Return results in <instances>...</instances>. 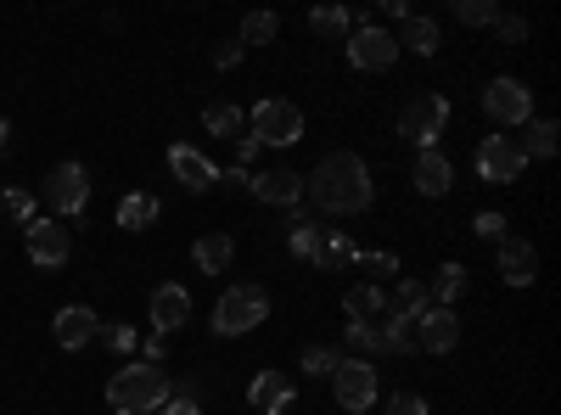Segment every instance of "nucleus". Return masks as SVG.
I'll return each instance as SVG.
<instances>
[{"label": "nucleus", "instance_id": "nucleus-1", "mask_svg": "<svg viewBox=\"0 0 561 415\" xmlns=\"http://www.w3.org/2000/svg\"><path fill=\"white\" fill-rule=\"evenodd\" d=\"M304 192H309L314 214H365V208H370V197H377L365 158H354V152H332V158H320V163H314V174L304 180Z\"/></svg>", "mask_w": 561, "mask_h": 415}, {"label": "nucleus", "instance_id": "nucleus-2", "mask_svg": "<svg viewBox=\"0 0 561 415\" xmlns=\"http://www.w3.org/2000/svg\"><path fill=\"white\" fill-rule=\"evenodd\" d=\"M107 404L113 415H147V410H163L169 404V377L163 365H124V371L107 382Z\"/></svg>", "mask_w": 561, "mask_h": 415}, {"label": "nucleus", "instance_id": "nucleus-3", "mask_svg": "<svg viewBox=\"0 0 561 415\" xmlns=\"http://www.w3.org/2000/svg\"><path fill=\"white\" fill-rule=\"evenodd\" d=\"M270 320V298L264 287H230L219 303H214V337H248Z\"/></svg>", "mask_w": 561, "mask_h": 415}, {"label": "nucleus", "instance_id": "nucleus-4", "mask_svg": "<svg viewBox=\"0 0 561 415\" xmlns=\"http://www.w3.org/2000/svg\"><path fill=\"white\" fill-rule=\"evenodd\" d=\"M253 141L259 147H298L304 141V107L287 96H264L253 107Z\"/></svg>", "mask_w": 561, "mask_h": 415}, {"label": "nucleus", "instance_id": "nucleus-5", "mask_svg": "<svg viewBox=\"0 0 561 415\" xmlns=\"http://www.w3.org/2000/svg\"><path fill=\"white\" fill-rule=\"evenodd\" d=\"M39 197H45V208H51L57 219H84V208H90V174H84V163H57L51 174H45Z\"/></svg>", "mask_w": 561, "mask_h": 415}, {"label": "nucleus", "instance_id": "nucleus-6", "mask_svg": "<svg viewBox=\"0 0 561 415\" xmlns=\"http://www.w3.org/2000/svg\"><path fill=\"white\" fill-rule=\"evenodd\" d=\"M449 129V102L438 96V90H427V96H415V102H404V113H399V135L404 141H415V147H438V135Z\"/></svg>", "mask_w": 561, "mask_h": 415}, {"label": "nucleus", "instance_id": "nucleus-7", "mask_svg": "<svg viewBox=\"0 0 561 415\" xmlns=\"http://www.w3.org/2000/svg\"><path fill=\"white\" fill-rule=\"evenodd\" d=\"M393 62H399V39H393L388 28L359 23V28L348 34V68H354V73H388Z\"/></svg>", "mask_w": 561, "mask_h": 415}, {"label": "nucleus", "instance_id": "nucleus-8", "mask_svg": "<svg viewBox=\"0 0 561 415\" xmlns=\"http://www.w3.org/2000/svg\"><path fill=\"white\" fill-rule=\"evenodd\" d=\"M332 393H337V404H343L348 415L370 410V404H377V393H382L377 365H370V359H343L337 371H332Z\"/></svg>", "mask_w": 561, "mask_h": 415}, {"label": "nucleus", "instance_id": "nucleus-9", "mask_svg": "<svg viewBox=\"0 0 561 415\" xmlns=\"http://www.w3.org/2000/svg\"><path fill=\"white\" fill-rule=\"evenodd\" d=\"M23 247H28V258H34V269H62L68 264V253H73V237H68V224H57V219H28L23 224Z\"/></svg>", "mask_w": 561, "mask_h": 415}, {"label": "nucleus", "instance_id": "nucleus-10", "mask_svg": "<svg viewBox=\"0 0 561 415\" xmlns=\"http://www.w3.org/2000/svg\"><path fill=\"white\" fill-rule=\"evenodd\" d=\"M483 113H489L494 124H505V129H523V124L534 118V90H528L523 79H494V84L483 90Z\"/></svg>", "mask_w": 561, "mask_h": 415}, {"label": "nucleus", "instance_id": "nucleus-11", "mask_svg": "<svg viewBox=\"0 0 561 415\" xmlns=\"http://www.w3.org/2000/svg\"><path fill=\"white\" fill-rule=\"evenodd\" d=\"M528 158L517 152V141L511 135H483V147H478V174L489 180V186H511V180H523Z\"/></svg>", "mask_w": 561, "mask_h": 415}, {"label": "nucleus", "instance_id": "nucleus-12", "mask_svg": "<svg viewBox=\"0 0 561 415\" xmlns=\"http://www.w3.org/2000/svg\"><path fill=\"white\" fill-rule=\"evenodd\" d=\"M169 174L180 180L185 192H197V197L219 186V169H214V163H208V158H203L192 141H174V147H169Z\"/></svg>", "mask_w": 561, "mask_h": 415}, {"label": "nucleus", "instance_id": "nucleus-13", "mask_svg": "<svg viewBox=\"0 0 561 415\" xmlns=\"http://www.w3.org/2000/svg\"><path fill=\"white\" fill-rule=\"evenodd\" d=\"M96 332H102V320H96V309H84V303H68V309H57V320H51V337H57V348H68V354L90 348V343H96Z\"/></svg>", "mask_w": 561, "mask_h": 415}, {"label": "nucleus", "instance_id": "nucleus-14", "mask_svg": "<svg viewBox=\"0 0 561 415\" xmlns=\"http://www.w3.org/2000/svg\"><path fill=\"white\" fill-rule=\"evenodd\" d=\"M248 192H253L259 203H270V208H298V203H304V174H293V169H264V174L248 180Z\"/></svg>", "mask_w": 561, "mask_h": 415}, {"label": "nucleus", "instance_id": "nucleus-15", "mask_svg": "<svg viewBox=\"0 0 561 415\" xmlns=\"http://www.w3.org/2000/svg\"><path fill=\"white\" fill-rule=\"evenodd\" d=\"M460 343V320L455 309H427L415 320V354H449Z\"/></svg>", "mask_w": 561, "mask_h": 415}, {"label": "nucleus", "instance_id": "nucleus-16", "mask_svg": "<svg viewBox=\"0 0 561 415\" xmlns=\"http://www.w3.org/2000/svg\"><path fill=\"white\" fill-rule=\"evenodd\" d=\"M293 399H298V382H293L287 371H259V377L248 382V404L264 410V415H280Z\"/></svg>", "mask_w": 561, "mask_h": 415}, {"label": "nucleus", "instance_id": "nucleus-17", "mask_svg": "<svg viewBox=\"0 0 561 415\" xmlns=\"http://www.w3.org/2000/svg\"><path fill=\"white\" fill-rule=\"evenodd\" d=\"M410 174H415V192H421V197H449V186H455V163H449L438 147H421Z\"/></svg>", "mask_w": 561, "mask_h": 415}, {"label": "nucleus", "instance_id": "nucleus-18", "mask_svg": "<svg viewBox=\"0 0 561 415\" xmlns=\"http://www.w3.org/2000/svg\"><path fill=\"white\" fill-rule=\"evenodd\" d=\"M539 275V253L523 237H500V281L505 287H534Z\"/></svg>", "mask_w": 561, "mask_h": 415}, {"label": "nucleus", "instance_id": "nucleus-19", "mask_svg": "<svg viewBox=\"0 0 561 415\" xmlns=\"http://www.w3.org/2000/svg\"><path fill=\"white\" fill-rule=\"evenodd\" d=\"M185 320H192V292L174 287V281H169V287H158V292H152V326L169 337V332H180V326H185Z\"/></svg>", "mask_w": 561, "mask_h": 415}, {"label": "nucleus", "instance_id": "nucleus-20", "mask_svg": "<svg viewBox=\"0 0 561 415\" xmlns=\"http://www.w3.org/2000/svg\"><path fill=\"white\" fill-rule=\"evenodd\" d=\"M192 258H197V269H203V275H225V269H230V258H237V242H230L225 230H208V237H197V242H192Z\"/></svg>", "mask_w": 561, "mask_h": 415}, {"label": "nucleus", "instance_id": "nucleus-21", "mask_svg": "<svg viewBox=\"0 0 561 415\" xmlns=\"http://www.w3.org/2000/svg\"><path fill=\"white\" fill-rule=\"evenodd\" d=\"M438 45H444V34H438V18H421V12H410V18H404L399 51H415V57H438Z\"/></svg>", "mask_w": 561, "mask_h": 415}, {"label": "nucleus", "instance_id": "nucleus-22", "mask_svg": "<svg viewBox=\"0 0 561 415\" xmlns=\"http://www.w3.org/2000/svg\"><path fill=\"white\" fill-rule=\"evenodd\" d=\"M354 258H359V247L343 237V230L325 224V230H320V247H314V269H343V264H354Z\"/></svg>", "mask_w": 561, "mask_h": 415}, {"label": "nucleus", "instance_id": "nucleus-23", "mask_svg": "<svg viewBox=\"0 0 561 415\" xmlns=\"http://www.w3.org/2000/svg\"><path fill=\"white\" fill-rule=\"evenodd\" d=\"M523 129H528L523 141H517V152H523V158H556V147H561L556 118H528Z\"/></svg>", "mask_w": 561, "mask_h": 415}, {"label": "nucleus", "instance_id": "nucleus-24", "mask_svg": "<svg viewBox=\"0 0 561 415\" xmlns=\"http://www.w3.org/2000/svg\"><path fill=\"white\" fill-rule=\"evenodd\" d=\"M427 309H433L427 281H399V287H393V298H388V314H404V320H421Z\"/></svg>", "mask_w": 561, "mask_h": 415}, {"label": "nucleus", "instance_id": "nucleus-25", "mask_svg": "<svg viewBox=\"0 0 561 415\" xmlns=\"http://www.w3.org/2000/svg\"><path fill=\"white\" fill-rule=\"evenodd\" d=\"M343 309H348V320H382V314H388V292H382L377 281H365V287H354V292L343 298Z\"/></svg>", "mask_w": 561, "mask_h": 415}, {"label": "nucleus", "instance_id": "nucleus-26", "mask_svg": "<svg viewBox=\"0 0 561 415\" xmlns=\"http://www.w3.org/2000/svg\"><path fill=\"white\" fill-rule=\"evenodd\" d=\"M427 292H433V309H455V303L466 298V264H444L438 281H433Z\"/></svg>", "mask_w": 561, "mask_h": 415}, {"label": "nucleus", "instance_id": "nucleus-27", "mask_svg": "<svg viewBox=\"0 0 561 415\" xmlns=\"http://www.w3.org/2000/svg\"><path fill=\"white\" fill-rule=\"evenodd\" d=\"M152 219H158V197H147V192L118 197V224H124V230H147Z\"/></svg>", "mask_w": 561, "mask_h": 415}, {"label": "nucleus", "instance_id": "nucleus-28", "mask_svg": "<svg viewBox=\"0 0 561 415\" xmlns=\"http://www.w3.org/2000/svg\"><path fill=\"white\" fill-rule=\"evenodd\" d=\"M203 129L214 135V141H230V135H242V107H230V102L203 107Z\"/></svg>", "mask_w": 561, "mask_h": 415}, {"label": "nucleus", "instance_id": "nucleus-29", "mask_svg": "<svg viewBox=\"0 0 561 415\" xmlns=\"http://www.w3.org/2000/svg\"><path fill=\"white\" fill-rule=\"evenodd\" d=\"M348 348H359V354H388L382 320H348Z\"/></svg>", "mask_w": 561, "mask_h": 415}, {"label": "nucleus", "instance_id": "nucleus-30", "mask_svg": "<svg viewBox=\"0 0 561 415\" xmlns=\"http://www.w3.org/2000/svg\"><path fill=\"white\" fill-rule=\"evenodd\" d=\"M348 23H354L348 7H314V12H309V28H314L320 39H348Z\"/></svg>", "mask_w": 561, "mask_h": 415}, {"label": "nucleus", "instance_id": "nucleus-31", "mask_svg": "<svg viewBox=\"0 0 561 415\" xmlns=\"http://www.w3.org/2000/svg\"><path fill=\"white\" fill-rule=\"evenodd\" d=\"M275 34H280V18L275 12H253V18H242V39L237 45L248 51V45H270Z\"/></svg>", "mask_w": 561, "mask_h": 415}, {"label": "nucleus", "instance_id": "nucleus-32", "mask_svg": "<svg viewBox=\"0 0 561 415\" xmlns=\"http://www.w3.org/2000/svg\"><path fill=\"white\" fill-rule=\"evenodd\" d=\"M343 365V354L332 348V343H314V348H304V377H332Z\"/></svg>", "mask_w": 561, "mask_h": 415}, {"label": "nucleus", "instance_id": "nucleus-33", "mask_svg": "<svg viewBox=\"0 0 561 415\" xmlns=\"http://www.w3.org/2000/svg\"><path fill=\"white\" fill-rule=\"evenodd\" d=\"M455 18H460L466 28H494L500 7H494V0H460V7H455Z\"/></svg>", "mask_w": 561, "mask_h": 415}, {"label": "nucleus", "instance_id": "nucleus-34", "mask_svg": "<svg viewBox=\"0 0 561 415\" xmlns=\"http://www.w3.org/2000/svg\"><path fill=\"white\" fill-rule=\"evenodd\" d=\"M0 208H7V219H18V224H28V219H34V197H28L23 186H12L7 197H0Z\"/></svg>", "mask_w": 561, "mask_h": 415}, {"label": "nucleus", "instance_id": "nucleus-35", "mask_svg": "<svg viewBox=\"0 0 561 415\" xmlns=\"http://www.w3.org/2000/svg\"><path fill=\"white\" fill-rule=\"evenodd\" d=\"M158 415H203V410H197V388H192V382L174 388V404H163Z\"/></svg>", "mask_w": 561, "mask_h": 415}, {"label": "nucleus", "instance_id": "nucleus-36", "mask_svg": "<svg viewBox=\"0 0 561 415\" xmlns=\"http://www.w3.org/2000/svg\"><path fill=\"white\" fill-rule=\"evenodd\" d=\"M494 28H500V39H505V45H523V39H528V18L500 12V18H494Z\"/></svg>", "mask_w": 561, "mask_h": 415}, {"label": "nucleus", "instance_id": "nucleus-37", "mask_svg": "<svg viewBox=\"0 0 561 415\" xmlns=\"http://www.w3.org/2000/svg\"><path fill=\"white\" fill-rule=\"evenodd\" d=\"M96 343H107L113 354H129V348H135V326H102Z\"/></svg>", "mask_w": 561, "mask_h": 415}, {"label": "nucleus", "instance_id": "nucleus-38", "mask_svg": "<svg viewBox=\"0 0 561 415\" xmlns=\"http://www.w3.org/2000/svg\"><path fill=\"white\" fill-rule=\"evenodd\" d=\"M382 410L388 415H427V399H421V393H393Z\"/></svg>", "mask_w": 561, "mask_h": 415}, {"label": "nucleus", "instance_id": "nucleus-39", "mask_svg": "<svg viewBox=\"0 0 561 415\" xmlns=\"http://www.w3.org/2000/svg\"><path fill=\"white\" fill-rule=\"evenodd\" d=\"M242 57H248V51H242L237 39H225V45H214V68H219V73H230V68H242Z\"/></svg>", "mask_w": 561, "mask_h": 415}, {"label": "nucleus", "instance_id": "nucleus-40", "mask_svg": "<svg viewBox=\"0 0 561 415\" xmlns=\"http://www.w3.org/2000/svg\"><path fill=\"white\" fill-rule=\"evenodd\" d=\"M472 230H478V237H489V242H500V237H505V214H494V208H489V214H478V219H472Z\"/></svg>", "mask_w": 561, "mask_h": 415}, {"label": "nucleus", "instance_id": "nucleus-41", "mask_svg": "<svg viewBox=\"0 0 561 415\" xmlns=\"http://www.w3.org/2000/svg\"><path fill=\"white\" fill-rule=\"evenodd\" d=\"M354 264H365L370 275H393V269H399V258H393V253H359Z\"/></svg>", "mask_w": 561, "mask_h": 415}, {"label": "nucleus", "instance_id": "nucleus-42", "mask_svg": "<svg viewBox=\"0 0 561 415\" xmlns=\"http://www.w3.org/2000/svg\"><path fill=\"white\" fill-rule=\"evenodd\" d=\"M248 180H253V174H248L242 163H237V169H219V186H225V192H248Z\"/></svg>", "mask_w": 561, "mask_h": 415}, {"label": "nucleus", "instance_id": "nucleus-43", "mask_svg": "<svg viewBox=\"0 0 561 415\" xmlns=\"http://www.w3.org/2000/svg\"><path fill=\"white\" fill-rule=\"evenodd\" d=\"M253 158H259V141H253V135H242V141H237V163H242V169H248V163H253Z\"/></svg>", "mask_w": 561, "mask_h": 415}, {"label": "nucleus", "instance_id": "nucleus-44", "mask_svg": "<svg viewBox=\"0 0 561 415\" xmlns=\"http://www.w3.org/2000/svg\"><path fill=\"white\" fill-rule=\"evenodd\" d=\"M163 348H169V343H163V332H158V337H147V365H158V359H163Z\"/></svg>", "mask_w": 561, "mask_h": 415}, {"label": "nucleus", "instance_id": "nucleus-45", "mask_svg": "<svg viewBox=\"0 0 561 415\" xmlns=\"http://www.w3.org/2000/svg\"><path fill=\"white\" fill-rule=\"evenodd\" d=\"M7 135H12V124H7V118H0V147H7Z\"/></svg>", "mask_w": 561, "mask_h": 415}]
</instances>
